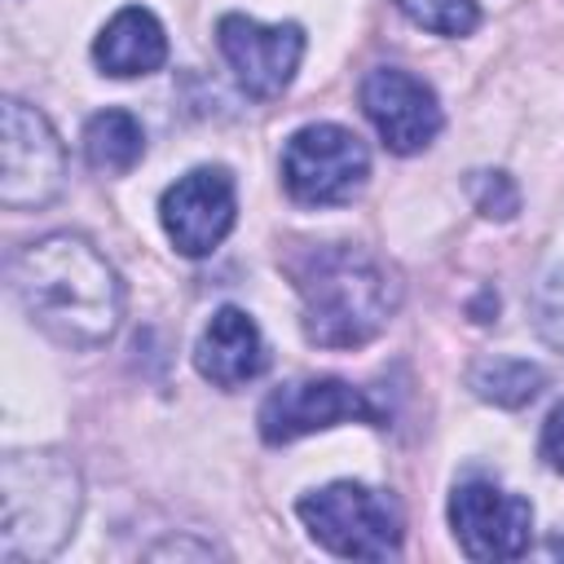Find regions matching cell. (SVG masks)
<instances>
[{"label":"cell","mask_w":564,"mask_h":564,"mask_svg":"<svg viewBox=\"0 0 564 564\" xmlns=\"http://www.w3.org/2000/svg\"><path fill=\"white\" fill-rule=\"evenodd\" d=\"M234 212H238V194L225 167L185 172L176 185L163 189L159 203V220L181 256H207L212 247H220L225 234L234 229Z\"/></svg>","instance_id":"10"},{"label":"cell","mask_w":564,"mask_h":564,"mask_svg":"<svg viewBox=\"0 0 564 564\" xmlns=\"http://www.w3.org/2000/svg\"><path fill=\"white\" fill-rule=\"evenodd\" d=\"M9 286L26 317L66 348H97L119 330L123 282L79 234H44L9 256Z\"/></svg>","instance_id":"1"},{"label":"cell","mask_w":564,"mask_h":564,"mask_svg":"<svg viewBox=\"0 0 564 564\" xmlns=\"http://www.w3.org/2000/svg\"><path fill=\"white\" fill-rule=\"evenodd\" d=\"M194 366L216 388H242L264 370V339L242 308H216L198 335Z\"/></svg>","instance_id":"12"},{"label":"cell","mask_w":564,"mask_h":564,"mask_svg":"<svg viewBox=\"0 0 564 564\" xmlns=\"http://www.w3.org/2000/svg\"><path fill=\"white\" fill-rule=\"evenodd\" d=\"M84 154L97 172H128L145 154V132L128 110H101L84 128Z\"/></svg>","instance_id":"14"},{"label":"cell","mask_w":564,"mask_h":564,"mask_svg":"<svg viewBox=\"0 0 564 564\" xmlns=\"http://www.w3.org/2000/svg\"><path fill=\"white\" fill-rule=\"evenodd\" d=\"M0 203L9 212L53 203L66 185V150L53 123L35 106L9 97L0 106Z\"/></svg>","instance_id":"5"},{"label":"cell","mask_w":564,"mask_h":564,"mask_svg":"<svg viewBox=\"0 0 564 564\" xmlns=\"http://www.w3.org/2000/svg\"><path fill=\"white\" fill-rule=\"evenodd\" d=\"M542 458L555 471H564V405H555L551 419L542 423Z\"/></svg>","instance_id":"18"},{"label":"cell","mask_w":564,"mask_h":564,"mask_svg":"<svg viewBox=\"0 0 564 564\" xmlns=\"http://www.w3.org/2000/svg\"><path fill=\"white\" fill-rule=\"evenodd\" d=\"M379 423L383 410L344 379H295L264 397L260 405V436L269 445H291L317 427L335 423Z\"/></svg>","instance_id":"7"},{"label":"cell","mask_w":564,"mask_h":564,"mask_svg":"<svg viewBox=\"0 0 564 564\" xmlns=\"http://www.w3.org/2000/svg\"><path fill=\"white\" fill-rule=\"evenodd\" d=\"M471 203H476V212L507 220V216H516L520 194H516L511 176H502V172H476L471 176Z\"/></svg>","instance_id":"17"},{"label":"cell","mask_w":564,"mask_h":564,"mask_svg":"<svg viewBox=\"0 0 564 564\" xmlns=\"http://www.w3.org/2000/svg\"><path fill=\"white\" fill-rule=\"evenodd\" d=\"M216 44H220L225 62L234 66L242 93H251L260 101L278 97L295 79L300 57H304V31L295 22L264 26L242 13H225L216 22Z\"/></svg>","instance_id":"9"},{"label":"cell","mask_w":564,"mask_h":564,"mask_svg":"<svg viewBox=\"0 0 564 564\" xmlns=\"http://www.w3.org/2000/svg\"><path fill=\"white\" fill-rule=\"evenodd\" d=\"M304 335L317 348H361L397 313V282L357 247H313L291 264Z\"/></svg>","instance_id":"2"},{"label":"cell","mask_w":564,"mask_h":564,"mask_svg":"<svg viewBox=\"0 0 564 564\" xmlns=\"http://www.w3.org/2000/svg\"><path fill=\"white\" fill-rule=\"evenodd\" d=\"M546 375L520 357H485L471 366V388L476 397L494 401V405H507V410H520L529 405L538 392H542Z\"/></svg>","instance_id":"15"},{"label":"cell","mask_w":564,"mask_h":564,"mask_svg":"<svg viewBox=\"0 0 564 564\" xmlns=\"http://www.w3.org/2000/svg\"><path fill=\"white\" fill-rule=\"evenodd\" d=\"M449 524L471 560H516L533 538V507L489 480H463L449 494Z\"/></svg>","instance_id":"8"},{"label":"cell","mask_w":564,"mask_h":564,"mask_svg":"<svg viewBox=\"0 0 564 564\" xmlns=\"http://www.w3.org/2000/svg\"><path fill=\"white\" fill-rule=\"evenodd\" d=\"M397 9L436 35H467L480 22L476 0H397Z\"/></svg>","instance_id":"16"},{"label":"cell","mask_w":564,"mask_h":564,"mask_svg":"<svg viewBox=\"0 0 564 564\" xmlns=\"http://www.w3.org/2000/svg\"><path fill=\"white\" fill-rule=\"evenodd\" d=\"M361 106L392 154H419L441 132L436 93L401 66H375L361 79Z\"/></svg>","instance_id":"11"},{"label":"cell","mask_w":564,"mask_h":564,"mask_svg":"<svg viewBox=\"0 0 564 564\" xmlns=\"http://www.w3.org/2000/svg\"><path fill=\"white\" fill-rule=\"evenodd\" d=\"M300 520L308 533L344 560H388L401 551V511L388 494L357 485V480H335L300 498Z\"/></svg>","instance_id":"4"},{"label":"cell","mask_w":564,"mask_h":564,"mask_svg":"<svg viewBox=\"0 0 564 564\" xmlns=\"http://www.w3.org/2000/svg\"><path fill=\"white\" fill-rule=\"evenodd\" d=\"M93 57L106 75H119V79L150 75L167 62V35H163V26L150 9L128 4L101 26V35L93 44Z\"/></svg>","instance_id":"13"},{"label":"cell","mask_w":564,"mask_h":564,"mask_svg":"<svg viewBox=\"0 0 564 564\" xmlns=\"http://www.w3.org/2000/svg\"><path fill=\"white\" fill-rule=\"evenodd\" d=\"M370 176V154L357 132L339 123H308L282 150V181L304 207L348 203Z\"/></svg>","instance_id":"6"},{"label":"cell","mask_w":564,"mask_h":564,"mask_svg":"<svg viewBox=\"0 0 564 564\" xmlns=\"http://www.w3.org/2000/svg\"><path fill=\"white\" fill-rule=\"evenodd\" d=\"M0 555L4 560H48L79 520L84 489L79 471L48 449H13L0 463Z\"/></svg>","instance_id":"3"}]
</instances>
